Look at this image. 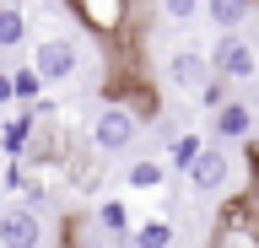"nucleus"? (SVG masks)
Segmentation results:
<instances>
[{
  "label": "nucleus",
  "mask_w": 259,
  "mask_h": 248,
  "mask_svg": "<svg viewBox=\"0 0 259 248\" xmlns=\"http://www.w3.org/2000/svg\"><path fill=\"white\" fill-rule=\"evenodd\" d=\"M184 178H189L194 194H205V200H210V194H227V189H232V178H238V162L227 157L222 140H210V135H205V146H200V157L189 162V173H184Z\"/></svg>",
  "instance_id": "obj_1"
},
{
  "label": "nucleus",
  "mask_w": 259,
  "mask_h": 248,
  "mask_svg": "<svg viewBox=\"0 0 259 248\" xmlns=\"http://www.w3.org/2000/svg\"><path fill=\"white\" fill-rule=\"evenodd\" d=\"M135 135H141V108H130V103H108L92 119V146L108 151V157H124L135 146Z\"/></svg>",
  "instance_id": "obj_2"
},
{
  "label": "nucleus",
  "mask_w": 259,
  "mask_h": 248,
  "mask_svg": "<svg viewBox=\"0 0 259 248\" xmlns=\"http://www.w3.org/2000/svg\"><path fill=\"white\" fill-rule=\"evenodd\" d=\"M210 70L227 76V81H248V76H254V38H243L238 27H227V33L210 43Z\"/></svg>",
  "instance_id": "obj_3"
},
{
  "label": "nucleus",
  "mask_w": 259,
  "mask_h": 248,
  "mask_svg": "<svg viewBox=\"0 0 259 248\" xmlns=\"http://www.w3.org/2000/svg\"><path fill=\"white\" fill-rule=\"evenodd\" d=\"M32 65H38V76H44L49 86H54V81H70V76L81 70L76 38H38V43H32Z\"/></svg>",
  "instance_id": "obj_4"
},
{
  "label": "nucleus",
  "mask_w": 259,
  "mask_h": 248,
  "mask_svg": "<svg viewBox=\"0 0 259 248\" xmlns=\"http://www.w3.org/2000/svg\"><path fill=\"white\" fill-rule=\"evenodd\" d=\"M254 135H259V124H254V108H248V103L227 97L222 108H210V140H222V146H248Z\"/></svg>",
  "instance_id": "obj_5"
},
{
  "label": "nucleus",
  "mask_w": 259,
  "mask_h": 248,
  "mask_svg": "<svg viewBox=\"0 0 259 248\" xmlns=\"http://www.w3.org/2000/svg\"><path fill=\"white\" fill-rule=\"evenodd\" d=\"M0 248H44V216H38V205L0 211Z\"/></svg>",
  "instance_id": "obj_6"
},
{
  "label": "nucleus",
  "mask_w": 259,
  "mask_h": 248,
  "mask_svg": "<svg viewBox=\"0 0 259 248\" xmlns=\"http://www.w3.org/2000/svg\"><path fill=\"white\" fill-rule=\"evenodd\" d=\"M167 86L173 92H205V81L216 76L210 70V54H200V49H178V54H167Z\"/></svg>",
  "instance_id": "obj_7"
},
{
  "label": "nucleus",
  "mask_w": 259,
  "mask_h": 248,
  "mask_svg": "<svg viewBox=\"0 0 259 248\" xmlns=\"http://www.w3.org/2000/svg\"><path fill=\"white\" fill-rule=\"evenodd\" d=\"M70 6H76L81 27L97 33V38H113L124 27V17H130V0H70Z\"/></svg>",
  "instance_id": "obj_8"
},
{
  "label": "nucleus",
  "mask_w": 259,
  "mask_h": 248,
  "mask_svg": "<svg viewBox=\"0 0 259 248\" xmlns=\"http://www.w3.org/2000/svg\"><path fill=\"white\" fill-rule=\"evenodd\" d=\"M167 173H173L167 162H157V157H141V162H130V167H124V189H135V194H157L162 183H167Z\"/></svg>",
  "instance_id": "obj_9"
},
{
  "label": "nucleus",
  "mask_w": 259,
  "mask_h": 248,
  "mask_svg": "<svg viewBox=\"0 0 259 248\" xmlns=\"http://www.w3.org/2000/svg\"><path fill=\"white\" fill-rule=\"evenodd\" d=\"M92 216H97V227L108 232L113 243H130V232H135V216H130V205H124L119 194H113V200H103Z\"/></svg>",
  "instance_id": "obj_10"
},
{
  "label": "nucleus",
  "mask_w": 259,
  "mask_h": 248,
  "mask_svg": "<svg viewBox=\"0 0 259 248\" xmlns=\"http://www.w3.org/2000/svg\"><path fill=\"white\" fill-rule=\"evenodd\" d=\"M210 248H259V232L248 227V221L216 216V227H210Z\"/></svg>",
  "instance_id": "obj_11"
},
{
  "label": "nucleus",
  "mask_w": 259,
  "mask_h": 248,
  "mask_svg": "<svg viewBox=\"0 0 259 248\" xmlns=\"http://www.w3.org/2000/svg\"><path fill=\"white\" fill-rule=\"evenodd\" d=\"M27 43V11L16 0H0V49H22Z\"/></svg>",
  "instance_id": "obj_12"
},
{
  "label": "nucleus",
  "mask_w": 259,
  "mask_h": 248,
  "mask_svg": "<svg viewBox=\"0 0 259 248\" xmlns=\"http://www.w3.org/2000/svg\"><path fill=\"white\" fill-rule=\"evenodd\" d=\"M173 221L167 216H151V221H135V232H130V243L135 248H173Z\"/></svg>",
  "instance_id": "obj_13"
},
{
  "label": "nucleus",
  "mask_w": 259,
  "mask_h": 248,
  "mask_svg": "<svg viewBox=\"0 0 259 248\" xmlns=\"http://www.w3.org/2000/svg\"><path fill=\"white\" fill-rule=\"evenodd\" d=\"M32 135H38V114H16V119H6V130H0V146L11 151V157H22V151L32 146Z\"/></svg>",
  "instance_id": "obj_14"
},
{
  "label": "nucleus",
  "mask_w": 259,
  "mask_h": 248,
  "mask_svg": "<svg viewBox=\"0 0 259 248\" xmlns=\"http://www.w3.org/2000/svg\"><path fill=\"white\" fill-rule=\"evenodd\" d=\"M65 232H70V248H108L113 243L108 232L97 227V216H70V227H65Z\"/></svg>",
  "instance_id": "obj_15"
},
{
  "label": "nucleus",
  "mask_w": 259,
  "mask_h": 248,
  "mask_svg": "<svg viewBox=\"0 0 259 248\" xmlns=\"http://www.w3.org/2000/svg\"><path fill=\"white\" fill-rule=\"evenodd\" d=\"M205 11H210V22L227 33V27H243V17L254 11V0H205Z\"/></svg>",
  "instance_id": "obj_16"
},
{
  "label": "nucleus",
  "mask_w": 259,
  "mask_h": 248,
  "mask_svg": "<svg viewBox=\"0 0 259 248\" xmlns=\"http://www.w3.org/2000/svg\"><path fill=\"white\" fill-rule=\"evenodd\" d=\"M200 146H205V135H173V140H167V167H173V173H189Z\"/></svg>",
  "instance_id": "obj_17"
},
{
  "label": "nucleus",
  "mask_w": 259,
  "mask_h": 248,
  "mask_svg": "<svg viewBox=\"0 0 259 248\" xmlns=\"http://www.w3.org/2000/svg\"><path fill=\"white\" fill-rule=\"evenodd\" d=\"M11 76H16V103H38V92H44V76H38V65H32V60H27V65H22V70H11Z\"/></svg>",
  "instance_id": "obj_18"
},
{
  "label": "nucleus",
  "mask_w": 259,
  "mask_h": 248,
  "mask_svg": "<svg viewBox=\"0 0 259 248\" xmlns=\"http://www.w3.org/2000/svg\"><path fill=\"white\" fill-rule=\"evenodd\" d=\"M200 6H205V0H162V17L167 22H189V17H200Z\"/></svg>",
  "instance_id": "obj_19"
},
{
  "label": "nucleus",
  "mask_w": 259,
  "mask_h": 248,
  "mask_svg": "<svg viewBox=\"0 0 259 248\" xmlns=\"http://www.w3.org/2000/svg\"><path fill=\"white\" fill-rule=\"evenodd\" d=\"M200 103H205V108H222V103H227V76H210L205 92H200Z\"/></svg>",
  "instance_id": "obj_20"
},
{
  "label": "nucleus",
  "mask_w": 259,
  "mask_h": 248,
  "mask_svg": "<svg viewBox=\"0 0 259 248\" xmlns=\"http://www.w3.org/2000/svg\"><path fill=\"white\" fill-rule=\"evenodd\" d=\"M11 103H16V76L0 70V108H11Z\"/></svg>",
  "instance_id": "obj_21"
},
{
  "label": "nucleus",
  "mask_w": 259,
  "mask_h": 248,
  "mask_svg": "<svg viewBox=\"0 0 259 248\" xmlns=\"http://www.w3.org/2000/svg\"><path fill=\"white\" fill-rule=\"evenodd\" d=\"M248 227L259 232V183H254V189H248Z\"/></svg>",
  "instance_id": "obj_22"
}]
</instances>
